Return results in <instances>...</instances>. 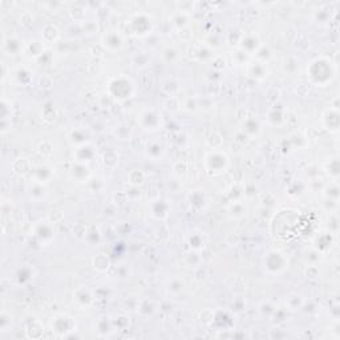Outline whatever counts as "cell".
<instances>
[{
    "label": "cell",
    "mask_w": 340,
    "mask_h": 340,
    "mask_svg": "<svg viewBox=\"0 0 340 340\" xmlns=\"http://www.w3.org/2000/svg\"><path fill=\"white\" fill-rule=\"evenodd\" d=\"M336 68L330 57H317L307 67L308 80L317 87H326L335 78Z\"/></svg>",
    "instance_id": "cell-1"
},
{
    "label": "cell",
    "mask_w": 340,
    "mask_h": 340,
    "mask_svg": "<svg viewBox=\"0 0 340 340\" xmlns=\"http://www.w3.org/2000/svg\"><path fill=\"white\" fill-rule=\"evenodd\" d=\"M262 265L263 268H265V272L268 274V275H281V274L289 270L290 259L287 257V254L283 253L282 250L271 248L263 255Z\"/></svg>",
    "instance_id": "cell-2"
},
{
    "label": "cell",
    "mask_w": 340,
    "mask_h": 340,
    "mask_svg": "<svg viewBox=\"0 0 340 340\" xmlns=\"http://www.w3.org/2000/svg\"><path fill=\"white\" fill-rule=\"evenodd\" d=\"M106 93L111 96L113 101L122 102L129 100L134 95V84L126 76L120 74L117 77H113L108 83L106 87Z\"/></svg>",
    "instance_id": "cell-3"
},
{
    "label": "cell",
    "mask_w": 340,
    "mask_h": 340,
    "mask_svg": "<svg viewBox=\"0 0 340 340\" xmlns=\"http://www.w3.org/2000/svg\"><path fill=\"white\" fill-rule=\"evenodd\" d=\"M230 166V158L221 149H213L203 158V168L207 174L221 175L227 171Z\"/></svg>",
    "instance_id": "cell-4"
},
{
    "label": "cell",
    "mask_w": 340,
    "mask_h": 340,
    "mask_svg": "<svg viewBox=\"0 0 340 340\" xmlns=\"http://www.w3.org/2000/svg\"><path fill=\"white\" fill-rule=\"evenodd\" d=\"M126 27L130 35L144 37L152 32L153 27H154V20L146 12H137L126 20Z\"/></svg>",
    "instance_id": "cell-5"
},
{
    "label": "cell",
    "mask_w": 340,
    "mask_h": 340,
    "mask_svg": "<svg viewBox=\"0 0 340 340\" xmlns=\"http://www.w3.org/2000/svg\"><path fill=\"white\" fill-rule=\"evenodd\" d=\"M138 125L141 126L145 132H157L164 126V119L160 112L154 108H147L144 109L137 119Z\"/></svg>",
    "instance_id": "cell-6"
},
{
    "label": "cell",
    "mask_w": 340,
    "mask_h": 340,
    "mask_svg": "<svg viewBox=\"0 0 340 340\" xmlns=\"http://www.w3.org/2000/svg\"><path fill=\"white\" fill-rule=\"evenodd\" d=\"M52 331L60 338H68L71 332L76 331V322L72 316L67 314H59L51 320Z\"/></svg>",
    "instance_id": "cell-7"
},
{
    "label": "cell",
    "mask_w": 340,
    "mask_h": 340,
    "mask_svg": "<svg viewBox=\"0 0 340 340\" xmlns=\"http://www.w3.org/2000/svg\"><path fill=\"white\" fill-rule=\"evenodd\" d=\"M31 233H32L33 238L36 239L42 246H47L52 239L55 238V227H53V223L48 221V219L36 222L32 226Z\"/></svg>",
    "instance_id": "cell-8"
},
{
    "label": "cell",
    "mask_w": 340,
    "mask_h": 340,
    "mask_svg": "<svg viewBox=\"0 0 340 340\" xmlns=\"http://www.w3.org/2000/svg\"><path fill=\"white\" fill-rule=\"evenodd\" d=\"M101 44L106 52H119L124 48L125 37L122 32H120L117 29H109L102 33Z\"/></svg>",
    "instance_id": "cell-9"
},
{
    "label": "cell",
    "mask_w": 340,
    "mask_h": 340,
    "mask_svg": "<svg viewBox=\"0 0 340 340\" xmlns=\"http://www.w3.org/2000/svg\"><path fill=\"white\" fill-rule=\"evenodd\" d=\"M23 40L16 35H3L1 39V51L5 56H18L24 52Z\"/></svg>",
    "instance_id": "cell-10"
},
{
    "label": "cell",
    "mask_w": 340,
    "mask_h": 340,
    "mask_svg": "<svg viewBox=\"0 0 340 340\" xmlns=\"http://www.w3.org/2000/svg\"><path fill=\"white\" fill-rule=\"evenodd\" d=\"M53 175H55V169L52 166H49L48 164H40V165L33 166L32 171L29 174V181L47 186L51 182Z\"/></svg>",
    "instance_id": "cell-11"
},
{
    "label": "cell",
    "mask_w": 340,
    "mask_h": 340,
    "mask_svg": "<svg viewBox=\"0 0 340 340\" xmlns=\"http://www.w3.org/2000/svg\"><path fill=\"white\" fill-rule=\"evenodd\" d=\"M69 178L77 182V184H85L89 182L92 178V171L88 168L87 164H80V162H74L68 170Z\"/></svg>",
    "instance_id": "cell-12"
},
{
    "label": "cell",
    "mask_w": 340,
    "mask_h": 340,
    "mask_svg": "<svg viewBox=\"0 0 340 340\" xmlns=\"http://www.w3.org/2000/svg\"><path fill=\"white\" fill-rule=\"evenodd\" d=\"M262 47V43H261V39L258 36L257 33H243V37L239 43V46L237 48H241L243 49L246 53H248L250 56H254L258 52V49Z\"/></svg>",
    "instance_id": "cell-13"
},
{
    "label": "cell",
    "mask_w": 340,
    "mask_h": 340,
    "mask_svg": "<svg viewBox=\"0 0 340 340\" xmlns=\"http://www.w3.org/2000/svg\"><path fill=\"white\" fill-rule=\"evenodd\" d=\"M96 156V146L92 143L84 144L81 146L74 147L73 152V161L80 162V164H87L91 162Z\"/></svg>",
    "instance_id": "cell-14"
},
{
    "label": "cell",
    "mask_w": 340,
    "mask_h": 340,
    "mask_svg": "<svg viewBox=\"0 0 340 340\" xmlns=\"http://www.w3.org/2000/svg\"><path fill=\"white\" fill-rule=\"evenodd\" d=\"M170 203L168 199H162V198H157L156 201L150 203V214L153 218H156L158 221H164L170 214Z\"/></svg>",
    "instance_id": "cell-15"
},
{
    "label": "cell",
    "mask_w": 340,
    "mask_h": 340,
    "mask_svg": "<svg viewBox=\"0 0 340 340\" xmlns=\"http://www.w3.org/2000/svg\"><path fill=\"white\" fill-rule=\"evenodd\" d=\"M46 51V43L43 40H29L24 46L23 55L31 60H39Z\"/></svg>",
    "instance_id": "cell-16"
},
{
    "label": "cell",
    "mask_w": 340,
    "mask_h": 340,
    "mask_svg": "<svg viewBox=\"0 0 340 340\" xmlns=\"http://www.w3.org/2000/svg\"><path fill=\"white\" fill-rule=\"evenodd\" d=\"M322 124L331 133H338V130H339V111L335 108H330V109L323 112Z\"/></svg>",
    "instance_id": "cell-17"
},
{
    "label": "cell",
    "mask_w": 340,
    "mask_h": 340,
    "mask_svg": "<svg viewBox=\"0 0 340 340\" xmlns=\"http://www.w3.org/2000/svg\"><path fill=\"white\" fill-rule=\"evenodd\" d=\"M188 202L190 207L195 210V212H201L203 209H206L207 206V197L203 190L201 189H195L192 190L188 194Z\"/></svg>",
    "instance_id": "cell-18"
},
{
    "label": "cell",
    "mask_w": 340,
    "mask_h": 340,
    "mask_svg": "<svg viewBox=\"0 0 340 340\" xmlns=\"http://www.w3.org/2000/svg\"><path fill=\"white\" fill-rule=\"evenodd\" d=\"M74 303L77 304L81 310L91 307L95 302V295L92 294L91 290L85 289V287H80L73 292Z\"/></svg>",
    "instance_id": "cell-19"
},
{
    "label": "cell",
    "mask_w": 340,
    "mask_h": 340,
    "mask_svg": "<svg viewBox=\"0 0 340 340\" xmlns=\"http://www.w3.org/2000/svg\"><path fill=\"white\" fill-rule=\"evenodd\" d=\"M69 143L72 144L74 147L81 146L84 144L92 143L91 132L87 128H74L69 133Z\"/></svg>",
    "instance_id": "cell-20"
},
{
    "label": "cell",
    "mask_w": 340,
    "mask_h": 340,
    "mask_svg": "<svg viewBox=\"0 0 340 340\" xmlns=\"http://www.w3.org/2000/svg\"><path fill=\"white\" fill-rule=\"evenodd\" d=\"M247 76H250L251 78H255V80H263V78L267 77L268 74V68L267 65L262 61H250L247 64Z\"/></svg>",
    "instance_id": "cell-21"
},
{
    "label": "cell",
    "mask_w": 340,
    "mask_h": 340,
    "mask_svg": "<svg viewBox=\"0 0 340 340\" xmlns=\"http://www.w3.org/2000/svg\"><path fill=\"white\" fill-rule=\"evenodd\" d=\"M241 132L248 138L257 137L258 134L262 132V125L255 117H248L241 125Z\"/></svg>",
    "instance_id": "cell-22"
},
{
    "label": "cell",
    "mask_w": 340,
    "mask_h": 340,
    "mask_svg": "<svg viewBox=\"0 0 340 340\" xmlns=\"http://www.w3.org/2000/svg\"><path fill=\"white\" fill-rule=\"evenodd\" d=\"M164 153H165V147H164L161 141H158V140L149 141V143L146 144V146H145V156H146L147 158H150L152 161L161 160Z\"/></svg>",
    "instance_id": "cell-23"
},
{
    "label": "cell",
    "mask_w": 340,
    "mask_h": 340,
    "mask_svg": "<svg viewBox=\"0 0 340 340\" xmlns=\"http://www.w3.org/2000/svg\"><path fill=\"white\" fill-rule=\"evenodd\" d=\"M27 193L28 195H29V198L33 199V201H36V202L44 201V199L48 197V192H47L46 185L36 184V182H32V181L28 182Z\"/></svg>",
    "instance_id": "cell-24"
},
{
    "label": "cell",
    "mask_w": 340,
    "mask_h": 340,
    "mask_svg": "<svg viewBox=\"0 0 340 340\" xmlns=\"http://www.w3.org/2000/svg\"><path fill=\"white\" fill-rule=\"evenodd\" d=\"M188 244L189 247H190V250L199 253V251H202V250L206 248V237H205V234H203L202 231H193L192 234L189 235Z\"/></svg>",
    "instance_id": "cell-25"
},
{
    "label": "cell",
    "mask_w": 340,
    "mask_h": 340,
    "mask_svg": "<svg viewBox=\"0 0 340 340\" xmlns=\"http://www.w3.org/2000/svg\"><path fill=\"white\" fill-rule=\"evenodd\" d=\"M33 166L31 164V161L28 160L27 157H19L16 158L14 162H12V171H14L16 175H29L31 171H32Z\"/></svg>",
    "instance_id": "cell-26"
},
{
    "label": "cell",
    "mask_w": 340,
    "mask_h": 340,
    "mask_svg": "<svg viewBox=\"0 0 340 340\" xmlns=\"http://www.w3.org/2000/svg\"><path fill=\"white\" fill-rule=\"evenodd\" d=\"M227 214L230 218L233 219H241L247 214V206L244 203L243 199H237V201H231L229 206H227Z\"/></svg>",
    "instance_id": "cell-27"
},
{
    "label": "cell",
    "mask_w": 340,
    "mask_h": 340,
    "mask_svg": "<svg viewBox=\"0 0 340 340\" xmlns=\"http://www.w3.org/2000/svg\"><path fill=\"white\" fill-rule=\"evenodd\" d=\"M113 330H115V327H113L112 319H109L108 316L98 317L97 322L95 323V331L97 332V335L100 336V338L111 336Z\"/></svg>",
    "instance_id": "cell-28"
},
{
    "label": "cell",
    "mask_w": 340,
    "mask_h": 340,
    "mask_svg": "<svg viewBox=\"0 0 340 340\" xmlns=\"http://www.w3.org/2000/svg\"><path fill=\"white\" fill-rule=\"evenodd\" d=\"M190 14L189 12H185V11H179L177 9L173 16H171V24L177 28V31L182 29V28L190 27Z\"/></svg>",
    "instance_id": "cell-29"
},
{
    "label": "cell",
    "mask_w": 340,
    "mask_h": 340,
    "mask_svg": "<svg viewBox=\"0 0 340 340\" xmlns=\"http://www.w3.org/2000/svg\"><path fill=\"white\" fill-rule=\"evenodd\" d=\"M59 28L55 24H46L42 31V40L44 43H56L59 40Z\"/></svg>",
    "instance_id": "cell-30"
},
{
    "label": "cell",
    "mask_w": 340,
    "mask_h": 340,
    "mask_svg": "<svg viewBox=\"0 0 340 340\" xmlns=\"http://www.w3.org/2000/svg\"><path fill=\"white\" fill-rule=\"evenodd\" d=\"M304 306V299L302 298V295L296 294V292H294V294H290L289 296H287V299H286V307H287V310L289 311H299V310H302V307Z\"/></svg>",
    "instance_id": "cell-31"
},
{
    "label": "cell",
    "mask_w": 340,
    "mask_h": 340,
    "mask_svg": "<svg viewBox=\"0 0 340 340\" xmlns=\"http://www.w3.org/2000/svg\"><path fill=\"white\" fill-rule=\"evenodd\" d=\"M323 169L326 171L328 177H331L334 181H338L339 178V160L334 157V158H330L328 161L323 165Z\"/></svg>",
    "instance_id": "cell-32"
},
{
    "label": "cell",
    "mask_w": 340,
    "mask_h": 340,
    "mask_svg": "<svg viewBox=\"0 0 340 340\" xmlns=\"http://www.w3.org/2000/svg\"><path fill=\"white\" fill-rule=\"evenodd\" d=\"M92 266L96 271L105 272L111 267V261H109V258L106 257L105 254H98V255L93 258Z\"/></svg>",
    "instance_id": "cell-33"
},
{
    "label": "cell",
    "mask_w": 340,
    "mask_h": 340,
    "mask_svg": "<svg viewBox=\"0 0 340 340\" xmlns=\"http://www.w3.org/2000/svg\"><path fill=\"white\" fill-rule=\"evenodd\" d=\"M128 182L134 188H137L140 185L145 182V173L140 169H133L128 174Z\"/></svg>",
    "instance_id": "cell-34"
},
{
    "label": "cell",
    "mask_w": 340,
    "mask_h": 340,
    "mask_svg": "<svg viewBox=\"0 0 340 340\" xmlns=\"http://www.w3.org/2000/svg\"><path fill=\"white\" fill-rule=\"evenodd\" d=\"M35 332H37V334L40 335V338H42L43 334H44V327L37 322V320H33L32 323H29L27 326V328H25V335H27V338H29V339H37Z\"/></svg>",
    "instance_id": "cell-35"
},
{
    "label": "cell",
    "mask_w": 340,
    "mask_h": 340,
    "mask_svg": "<svg viewBox=\"0 0 340 340\" xmlns=\"http://www.w3.org/2000/svg\"><path fill=\"white\" fill-rule=\"evenodd\" d=\"M168 291H169L171 295H178L181 294L185 289V282L181 279V278H173L170 279L169 283H168Z\"/></svg>",
    "instance_id": "cell-36"
},
{
    "label": "cell",
    "mask_w": 340,
    "mask_h": 340,
    "mask_svg": "<svg viewBox=\"0 0 340 340\" xmlns=\"http://www.w3.org/2000/svg\"><path fill=\"white\" fill-rule=\"evenodd\" d=\"M69 15H71V18L73 19L74 22L84 23V22H85L87 12H85V8L81 7V5H73L72 8L69 9Z\"/></svg>",
    "instance_id": "cell-37"
},
{
    "label": "cell",
    "mask_w": 340,
    "mask_h": 340,
    "mask_svg": "<svg viewBox=\"0 0 340 340\" xmlns=\"http://www.w3.org/2000/svg\"><path fill=\"white\" fill-rule=\"evenodd\" d=\"M32 272V270L29 268V267H22V268H19L18 272H16V275H15V279H16V282H18L19 285H27L28 282L32 279V276L28 275L27 274H31Z\"/></svg>",
    "instance_id": "cell-38"
},
{
    "label": "cell",
    "mask_w": 340,
    "mask_h": 340,
    "mask_svg": "<svg viewBox=\"0 0 340 340\" xmlns=\"http://www.w3.org/2000/svg\"><path fill=\"white\" fill-rule=\"evenodd\" d=\"M137 307L140 314L144 315V316H149V315H152V314L154 313V303H153L152 300H149V299L141 300V302L138 303Z\"/></svg>",
    "instance_id": "cell-39"
},
{
    "label": "cell",
    "mask_w": 340,
    "mask_h": 340,
    "mask_svg": "<svg viewBox=\"0 0 340 340\" xmlns=\"http://www.w3.org/2000/svg\"><path fill=\"white\" fill-rule=\"evenodd\" d=\"M162 57L165 60L166 63L169 64H173V63H177L179 59V52L175 49L174 47H168L166 49H164L162 52Z\"/></svg>",
    "instance_id": "cell-40"
},
{
    "label": "cell",
    "mask_w": 340,
    "mask_h": 340,
    "mask_svg": "<svg viewBox=\"0 0 340 340\" xmlns=\"http://www.w3.org/2000/svg\"><path fill=\"white\" fill-rule=\"evenodd\" d=\"M37 153H39L42 157H44V158L51 157L52 153H53V145H52L51 141L44 140V141H42V143L39 144V146H37Z\"/></svg>",
    "instance_id": "cell-41"
},
{
    "label": "cell",
    "mask_w": 340,
    "mask_h": 340,
    "mask_svg": "<svg viewBox=\"0 0 340 340\" xmlns=\"http://www.w3.org/2000/svg\"><path fill=\"white\" fill-rule=\"evenodd\" d=\"M233 59H234V61L237 63V64L239 65H247L248 63H250V59H251V56L248 55V53H246V52L243 51V49H241V48H237L235 49V52L233 53Z\"/></svg>",
    "instance_id": "cell-42"
},
{
    "label": "cell",
    "mask_w": 340,
    "mask_h": 340,
    "mask_svg": "<svg viewBox=\"0 0 340 340\" xmlns=\"http://www.w3.org/2000/svg\"><path fill=\"white\" fill-rule=\"evenodd\" d=\"M115 134H116V137L119 138V140H129L132 132H130V129H129L128 125L121 124L119 125V126H116Z\"/></svg>",
    "instance_id": "cell-43"
},
{
    "label": "cell",
    "mask_w": 340,
    "mask_h": 340,
    "mask_svg": "<svg viewBox=\"0 0 340 340\" xmlns=\"http://www.w3.org/2000/svg\"><path fill=\"white\" fill-rule=\"evenodd\" d=\"M83 31L87 35H93L98 32V23L97 20H85L83 23Z\"/></svg>",
    "instance_id": "cell-44"
},
{
    "label": "cell",
    "mask_w": 340,
    "mask_h": 340,
    "mask_svg": "<svg viewBox=\"0 0 340 340\" xmlns=\"http://www.w3.org/2000/svg\"><path fill=\"white\" fill-rule=\"evenodd\" d=\"M259 311L262 313L263 316L270 317L275 314L276 308L271 302H263V303H261V306H259Z\"/></svg>",
    "instance_id": "cell-45"
},
{
    "label": "cell",
    "mask_w": 340,
    "mask_h": 340,
    "mask_svg": "<svg viewBox=\"0 0 340 340\" xmlns=\"http://www.w3.org/2000/svg\"><path fill=\"white\" fill-rule=\"evenodd\" d=\"M104 164H105V166H108V168H115V166L119 164V154L116 152H113V150L105 153V156H104Z\"/></svg>",
    "instance_id": "cell-46"
},
{
    "label": "cell",
    "mask_w": 340,
    "mask_h": 340,
    "mask_svg": "<svg viewBox=\"0 0 340 340\" xmlns=\"http://www.w3.org/2000/svg\"><path fill=\"white\" fill-rule=\"evenodd\" d=\"M29 74L31 73H29L25 68H19L18 71H16L15 76L18 78L19 83L23 84V85H27V84L31 81V76H29Z\"/></svg>",
    "instance_id": "cell-47"
},
{
    "label": "cell",
    "mask_w": 340,
    "mask_h": 340,
    "mask_svg": "<svg viewBox=\"0 0 340 340\" xmlns=\"http://www.w3.org/2000/svg\"><path fill=\"white\" fill-rule=\"evenodd\" d=\"M0 327H1V332H7L11 328V315H8L5 310H3L0 315Z\"/></svg>",
    "instance_id": "cell-48"
},
{
    "label": "cell",
    "mask_w": 340,
    "mask_h": 340,
    "mask_svg": "<svg viewBox=\"0 0 340 340\" xmlns=\"http://www.w3.org/2000/svg\"><path fill=\"white\" fill-rule=\"evenodd\" d=\"M1 120L11 121V101H8L5 97L1 98Z\"/></svg>",
    "instance_id": "cell-49"
},
{
    "label": "cell",
    "mask_w": 340,
    "mask_h": 340,
    "mask_svg": "<svg viewBox=\"0 0 340 340\" xmlns=\"http://www.w3.org/2000/svg\"><path fill=\"white\" fill-rule=\"evenodd\" d=\"M173 170H174V173L177 177H181V175H185L186 173H188V164L185 161H177L174 164V166H173Z\"/></svg>",
    "instance_id": "cell-50"
},
{
    "label": "cell",
    "mask_w": 340,
    "mask_h": 340,
    "mask_svg": "<svg viewBox=\"0 0 340 340\" xmlns=\"http://www.w3.org/2000/svg\"><path fill=\"white\" fill-rule=\"evenodd\" d=\"M178 36L182 42H190L193 39V29H192V27L182 28L178 31Z\"/></svg>",
    "instance_id": "cell-51"
},
{
    "label": "cell",
    "mask_w": 340,
    "mask_h": 340,
    "mask_svg": "<svg viewBox=\"0 0 340 340\" xmlns=\"http://www.w3.org/2000/svg\"><path fill=\"white\" fill-rule=\"evenodd\" d=\"M63 218H64V216H63V213L60 212V210H51V212H49V214H48V218H47V219H48L49 222H52V223L55 225V223H57V222L61 221Z\"/></svg>",
    "instance_id": "cell-52"
},
{
    "label": "cell",
    "mask_w": 340,
    "mask_h": 340,
    "mask_svg": "<svg viewBox=\"0 0 340 340\" xmlns=\"http://www.w3.org/2000/svg\"><path fill=\"white\" fill-rule=\"evenodd\" d=\"M304 274H306V276L310 278V279H315V278L319 276V268H317L316 265H308Z\"/></svg>",
    "instance_id": "cell-53"
},
{
    "label": "cell",
    "mask_w": 340,
    "mask_h": 340,
    "mask_svg": "<svg viewBox=\"0 0 340 340\" xmlns=\"http://www.w3.org/2000/svg\"><path fill=\"white\" fill-rule=\"evenodd\" d=\"M52 78L51 77H42L40 78V87L46 88V89H49L52 87Z\"/></svg>",
    "instance_id": "cell-54"
},
{
    "label": "cell",
    "mask_w": 340,
    "mask_h": 340,
    "mask_svg": "<svg viewBox=\"0 0 340 340\" xmlns=\"http://www.w3.org/2000/svg\"><path fill=\"white\" fill-rule=\"evenodd\" d=\"M189 104H185V109H188V111H195L197 109V101H195V98H193V101H192V98H189L188 100Z\"/></svg>",
    "instance_id": "cell-55"
},
{
    "label": "cell",
    "mask_w": 340,
    "mask_h": 340,
    "mask_svg": "<svg viewBox=\"0 0 340 340\" xmlns=\"http://www.w3.org/2000/svg\"><path fill=\"white\" fill-rule=\"evenodd\" d=\"M7 72H8V68H7V64L4 61H1V83H5V78H7Z\"/></svg>",
    "instance_id": "cell-56"
},
{
    "label": "cell",
    "mask_w": 340,
    "mask_h": 340,
    "mask_svg": "<svg viewBox=\"0 0 340 340\" xmlns=\"http://www.w3.org/2000/svg\"><path fill=\"white\" fill-rule=\"evenodd\" d=\"M8 5L9 7H12V5H14V1H7V0H1V1H0V7L3 9H5V7H8Z\"/></svg>",
    "instance_id": "cell-57"
}]
</instances>
